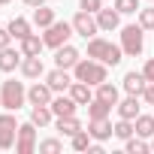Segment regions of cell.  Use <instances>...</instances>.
Instances as JSON below:
<instances>
[{
	"label": "cell",
	"instance_id": "6da1fadb",
	"mask_svg": "<svg viewBox=\"0 0 154 154\" xmlns=\"http://www.w3.org/2000/svg\"><path fill=\"white\" fill-rule=\"evenodd\" d=\"M88 57L103 60L106 66H118L124 60V48L115 45V42H109V39H103V36H91L88 39Z\"/></svg>",
	"mask_w": 154,
	"mask_h": 154
},
{
	"label": "cell",
	"instance_id": "7a4b0ae2",
	"mask_svg": "<svg viewBox=\"0 0 154 154\" xmlns=\"http://www.w3.org/2000/svg\"><path fill=\"white\" fill-rule=\"evenodd\" d=\"M106 75H109V72H106V63H103V60H94V57H88V60L82 57L79 63L72 66V79L88 82V85H94V88H97L100 82H106Z\"/></svg>",
	"mask_w": 154,
	"mask_h": 154
},
{
	"label": "cell",
	"instance_id": "3957f363",
	"mask_svg": "<svg viewBox=\"0 0 154 154\" xmlns=\"http://www.w3.org/2000/svg\"><path fill=\"white\" fill-rule=\"evenodd\" d=\"M24 103H27V88H24V82L6 79L3 85H0V106H3V109L18 112Z\"/></svg>",
	"mask_w": 154,
	"mask_h": 154
},
{
	"label": "cell",
	"instance_id": "277c9868",
	"mask_svg": "<svg viewBox=\"0 0 154 154\" xmlns=\"http://www.w3.org/2000/svg\"><path fill=\"white\" fill-rule=\"evenodd\" d=\"M121 48L127 57H139L145 48V27L142 24H127L121 27Z\"/></svg>",
	"mask_w": 154,
	"mask_h": 154
},
{
	"label": "cell",
	"instance_id": "5b68a950",
	"mask_svg": "<svg viewBox=\"0 0 154 154\" xmlns=\"http://www.w3.org/2000/svg\"><path fill=\"white\" fill-rule=\"evenodd\" d=\"M75 30H72V21H54V24H48L45 27V33H42V42H45V48H60V45H66L69 42V36H72Z\"/></svg>",
	"mask_w": 154,
	"mask_h": 154
},
{
	"label": "cell",
	"instance_id": "8992f818",
	"mask_svg": "<svg viewBox=\"0 0 154 154\" xmlns=\"http://www.w3.org/2000/svg\"><path fill=\"white\" fill-rule=\"evenodd\" d=\"M15 136H18V121H15V112H0V151H9L15 145Z\"/></svg>",
	"mask_w": 154,
	"mask_h": 154
},
{
	"label": "cell",
	"instance_id": "52a82bcc",
	"mask_svg": "<svg viewBox=\"0 0 154 154\" xmlns=\"http://www.w3.org/2000/svg\"><path fill=\"white\" fill-rule=\"evenodd\" d=\"M72 30L79 33L82 39H91V36H97V33H100L97 15H94V12H85V9H79V12L72 15Z\"/></svg>",
	"mask_w": 154,
	"mask_h": 154
},
{
	"label": "cell",
	"instance_id": "ba28073f",
	"mask_svg": "<svg viewBox=\"0 0 154 154\" xmlns=\"http://www.w3.org/2000/svg\"><path fill=\"white\" fill-rule=\"evenodd\" d=\"M15 151H18V154H33V151H36V124H33V121H24V124H18Z\"/></svg>",
	"mask_w": 154,
	"mask_h": 154
},
{
	"label": "cell",
	"instance_id": "9c48e42d",
	"mask_svg": "<svg viewBox=\"0 0 154 154\" xmlns=\"http://www.w3.org/2000/svg\"><path fill=\"white\" fill-rule=\"evenodd\" d=\"M54 100V91L48 88V82H33L27 88V103L30 106H51Z\"/></svg>",
	"mask_w": 154,
	"mask_h": 154
},
{
	"label": "cell",
	"instance_id": "30bf717a",
	"mask_svg": "<svg viewBox=\"0 0 154 154\" xmlns=\"http://www.w3.org/2000/svg\"><path fill=\"white\" fill-rule=\"evenodd\" d=\"M88 133H91L94 142H106V139L115 136V124H112L109 118H91V121H88Z\"/></svg>",
	"mask_w": 154,
	"mask_h": 154
},
{
	"label": "cell",
	"instance_id": "8fae6325",
	"mask_svg": "<svg viewBox=\"0 0 154 154\" xmlns=\"http://www.w3.org/2000/svg\"><path fill=\"white\" fill-rule=\"evenodd\" d=\"M45 82H48V88H51L54 94H66V91H69V85H72L75 79L69 75V69H60V66H54V69L45 75Z\"/></svg>",
	"mask_w": 154,
	"mask_h": 154
},
{
	"label": "cell",
	"instance_id": "7c38bea8",
	"mask_svg": "<svg viewBox=\"0 0 154 154\" xmlns=\"http://www.w3.org/2000/svg\"><path fill=\"white\" fill-rule=\"evenodd\" d=\"M79 60H82L79 48H72L69 42H66V45H60V48H54V66H60V69H72Z\"/></svg>",
	"mask_w": 154,
	"mask_h": 154
},
{
	"label": "cell",
	"instance_id": "4fadbf2b",
	"mask_svg": "<svg viewBox=\"0 0 154 154\" xmlns=\"http://www.w3.org/2000/svg\"><path fill=\"white\" fill-rule=\"evenodd\" d=\"M75 109H79V103H75L69 94H57V97L51 100V112H54V118H69V115H75Z\"/></svg>",
	"mask_w": 154,
	"mask_h": 154
},
{
	"label": "cell",
	"instance_id": "5bb4252c",
	"mask_svg": "<svg viewBox=\"0 0 154 154\" xmlns=\"http://www.w3.org/2000/svg\"><path fill=\"white\" fill-rule=\"evenodd\" d=\"M21 60H24L21 48H18V51H15L12 45L0 48V72H12V69H18V66H21Z\"/></svg>",
	"mask_w": 154,
	"mask_h": 154
},
{
	"label": "cell",
	"instance_id": "9a60e30c",
	"mask_svg": "<svg viewBox=\"0 0 154 154\" xmlns=\"http://www.w3.org/2000/svg\"><path fill=\"white\" fill-rule=\"evenodd\" d=\"M75 103H79V106H88L91 100H94V85H88V82H79V79H75L72 85H69V91H66Z\"/></svg>",
	"mask_w": 154,
	"mask_h": 154
},
{
	"label": "cell",
	"instance_id": "2e32d148",
	"mask_svg": "<svg viewBox=\"0 0 154 154\" xmlns=\"http://www.w3.org/2000/svg\"><path fill=\"white\" fill-rule=\"evenodd\" d=\"M118 118H127V121H136L139 118V112H142V106H139V97H133V94H127V100H118Z\"/></svg>",
	"mask_w": 154,
	"mask_h": 154
},
{
	"label": "cell",
	"instance_id": "e0dca14e",
	"mask_svg": "<svg viewBox=\"0 0 154 154\" xmlns=\"http://www.w3.org/2000/svg\"><path fill=\"white\" fill-rule=\"evenodd\" d=\"M145 85H148V82H145V75H142V72H136V69H133V72H127V75H124V82H121V88H124L127 94H133V97H142Z\"/></svg>",
	"mask_w": 154,
	"mask_h": 154
},
{
	"label": "cell",
	"instance_id": "ac0fdd59",
	"mask_svg": "<svg viewBox=\"0 0 154 154\" xmlns=\"http://www.w3.org/2000/svg\"><path fill=\"white\" fill-rule=\"evenodd\" d=\"M18 69H21V75H24V79H39V75L45 72V66H42V57H39V54H33V57H24Z\"/></svg>",
	"mask_w": 154,
	"mask_h": 154
},
{
	"label": "cell",
	"instance_id": "d6986e66",
	"mask_svg": "<svg viewBox=\"0 0 154 154\" xmlns=\"http://www.w3.org/2000/svg\"><path fill=\"white\" fill-rule=\"evenodd\" d=\"M97 24H100V30H115V27H121V12L112 6V9H100L97 12Z\"/></svg>",
	"mask_w": 154,
	"mask_h": 154
},
{
	"label": "cell",
	"instance_id": "ffe728a7",
	"mask_svg": "<svg viewBox=\"0 0 154 154\" xmlns=\"http://www.w3.org/2000/svg\"><path fill=\"white\" fill-rule=\"evenodd\" d=\"M54 121H57V124H54V127H57V133H60V136H66V139H72L79 130H85V127H82V121L75 118V115H69V118H54Z\"/></svg>",
	"mask_w": 154,
	"mask_h": 154
},
{
	"label": "cell",
	"instance_id": "44dd1931",
	"mask_svg": "<svg viewBox=\"0 0 154 154\" xmlns=\"http://www.w3.org/2000/svg\"><path fill=\"white\" fill-rule=\"evenodd\" d=\"M42 48H45V42H42V36H39V33H30V36H24V39H21V54H24V57L42 54Z\"/></svg>",
	"mask_w": 154,
	"mask_h": 154
},
{
	"label": "cell",
	"instance_id": "7402d4cb",
	"mask_svg": "<svg viewBox=\"0 0 154 154\" xmlns=\"http://www.w3.org/2000/svg\"><path fill=\"white\" fill-rule=\"evenodd\" d=\"M30 21H33L36 27H42V30H45V27H48V24H54L57 18H54V9L42 3V6H36V9H33V18H30Z\"/></svg>",
	"mask_w": 154,
	"mask_h": 154
},
{
	"label": "cell",
	"instance_id": "603a6c76",
	"mask_svg": "<svg viewBox=\"0 0 154 154\" xmlns=\"http://www.w3.org/2000/svg\"><path fill=\"white\" fill-rule=\"evenodd\" d=\"M30 121H33L36 127H48V124L54 121L51 106H30Z\"/></svg>",
	"mask_w": 154,
	"mask_h": 154
},
{
	"label": "cell",
	"instance_id": "cb8c5ba5",
	"mask_svg": "<svg viewBox=\"0 0 154 154\" xmlns=\"http://www.w3.org/2000/svg\"><path fill=\"white\" fill-rule=\"evenodd\" d=\"M30 27H33V21H27V18H12V21H9V33H12V39H18V42L33 33Z\"/></svg>",
	"mask_w": 154,
	"mask_h": 154
},
{
	"label": "cell",
	"instance_id": "d4e9b609",
	"mask_svg": "<svg viewBox=\"0 0 154 154\" xmlns=\"http://www.w3.org/2000/svg\"><path fill=\"white\" fill-rule=\"evenodd\" d=\"M94 97L106 100L109 106H118V100H121V94H118V88H115L112 82H100V85H97V94H94Z\"/></svg>",
	"mask_w": 154,
	"mask_h": 154
},
{
	"label": "cell",
	"instance_id": "484cf974",
	"mask_svg": "<svg viewBox=\"0 0 154 154\" xmlns=\"http://www.w3.org/2000/svg\"><path fill=\"white\" fill-rule=\"evenodd\" d=\"M133 124H136V136H142V139H151L154 136V115H142L139 112V118Z\"/></svg>",
	"mask_w": 154,
	"mask_h": 154
},
{
	"label": "cell",
	"instance_id": "4316f807",
	"mask_svg": "<svg viewBox=\"0 0 154 154\" xmlns=\"http://www.w3.org/2000/svg\"><path fill=\"white\" fill-rule=\"evenodd\" d=\"M115 106H109L106 100H100V97H94L91 103H88V118H109V112H112Z\"/></svg>",
	"mask_w": 154,
	"mask_h": 154
},
{
	"label": "cell",
	"instance_id": "83f0119b",
	"mask_svg": "<svg viewBox=\"0 0 154 154\" xmlns=\"http://www.w3.org/2000/svg\"><path fill=\"white\" fill-rule=\"evenodd\" d=\"M130 136H136V124H133V121H127V118H118V121H115V139L127 142Z\"/></svg>",
	"mask_w": 154,
	"mask_h": 154
},
{
	"label": "cell",
	"instance_id": "f1b7e54d",
	"mask_svg": "<svg viewBox=\"0 0 154 154\" xmlns=\"http://www.w3.org/2000/svg\"><path fill=\"white\" fill-rule=\"evenodd\" d=\"M124 148H127V154H148L151 151V142H145L142 136H130L124 142Z\"/></svg>",
	"mask_w": 154,
	"mask_h": 154
},
{
	"label": "cell",
	"instance_id": "f546056e",
	"mask_svg": "<svg viewBox=\"0 0 154 154\" xmlns=\"http://www.w3.org/2000/svg\"><path fill=\"white\" fill-rule=\"evenodd\" d=\"M69 145H72V151H91L94 139H91V133H88V130H79V133L69 139Z\"/></svg>",
	"mask_w": 154,
	"mask_h": 154
},
{
	"label": "cell",
	"instance_id": "4dcf8cb0",
	"mask_svg": "<svg viewBox=\"0 0 154 154\" xmlns=\"http://www.w3.org/2000/svg\"><path fill=\"white\" fill-rule=\"evenodd\" d=\"M121 15H133V12H139V0H115L112 3Z\"/></svg>",
	"mask_w": 154,
	"mask_h": 154
},
{
	"label": "cell",
	"instance_id": "1f68e13d",
	"mask_svg": "<svg viewBox=\"0 0 154 154\" xmlns=\"http://www.w3.org/2000/svg\"><path fill=\"white\" fill-rule=\"evenodd\" d=\"M63 151V142L60 139H45V142H39V154H60Z\"/></svg>",
	"mask_w": 154,
	"mask_h": 154
},
{
	"label": "cell",
	"instance_id": "d6a6232c",
	"mask_svg": "<svg viewBox=\"0 0 154 154\" xmlns=\"http://www.w3.org/2000/svg\"><path fill=\"white\" fill-rule=\"evenodd\" d=\"M139 24L145 27V30H154V6H139Z\"/></svg>",
	"mask_w": 154,
	"mask_h": 154
},
{
	"label": "cell",
	"instance_id": "836d02e7",
	"mask_svg": "<svg viewBox=\"0 0 154 154\" xmlns=\"http://www.w3.org/2000/svg\"><path fill=\"white\" fill-rule=\"evenodd\" d=\"M79 9H85V12H100L103 9V0H79Z\"/></svg>",
	"mask_w": 154,
	"mask_h": 154
},
{
	"label": "cell",
	"instance_id": "e575fe53",
	"mask_svg": "<svg viewBox=\"0 0 154 154\" xmlns=\"http://www.w3.org/2000/svg\"><path fill=\"white\" fill-rule=\"evenodd\" d=\"M142 75H145V82H154V57H148V60H145Z\"/></svg>",
	"mask_w": 154,
	"mask_h": 154
},
{
	"label": "cell",
	"instance_id": "d590c367",
	"mask_svg": "<svg viewBox=\"0 0 154 154\" xmlns=\"http://www.w3.org/2000/svg\"><path fill=\"white\" fill-rule=\"evenodd\" d=\"M142 100H145L148 106H154V82H148V85H145V91H142Z\"/></svg>",
	"mask_w": 154,
	"mask_h": 154
},
{
	"label": "cell",
	"instance_id": "8d00e7d4",
	"mask_svg": "<svg viewBox=\"0 0 154 154\" xmlns=\"http://www.w3.org/2000/svg\"><path fill=\"white\" fill-rule=\"evenodd\" d=\"M12 42V33H9V27H0V48H6Z\"/></svg>",
	"mask_w": 154,
	"mask_h": 154
},
{
	"label": "cell",
	"instance_id": "74e56055",
	"mask_svg": "<svg viewBox=\"0 0 154 154\" xmlns=\"http://www.w3.org/2000/svg\"><path fill=\"white\" fill-rule=\"evenodd\" d=\"M21 3H24V6H30V9H36V6H42V3H45V0H21Z\"/></svg>",
	"mask_w": 154,
	"mask_h": 154
},
{
	"label": "cell",
	"instance_id": "f35d334b",
	"mask_svg": "<svg viewBox=\"0 0 154 154\" xmlns=\"http://www.w3.org/2000/svg\"><path fill=\"white\" fill-rule=\"evenodd\" d=\"M6 3H9V0H0V6H6Z\"/></svg>",
	"mask_w": 154,
	"mask_h": 154
},
{
	"label": "cell",
	"instance_id": "ab89813d",
	"mask_svg": "<svg viewBox=\"0 0 154 154\" xmlns=\"http://www.w3.org/2000/svg\"><path fill=\"white\" fill-rule=\"evenodd\" d=\"M151 151H154V136H151Z\"/></svg>",
	"mask_w": 154,
	"mask_h": 154
},
{
	"label": "cell",
	"instance_id": "60d3db41",
	"mask_svg": "<svg viewBox=\"0 0 154 154\" xmlns=\"http://www.w3.org/2000/svg\"><path fill=\"white\" fill-rule=\"evenodd\" d=\"M0 109H3V106H0Z\"/></svg>",
	"mask_w": 154,
	"mask_h": 154
}]
</instances>
